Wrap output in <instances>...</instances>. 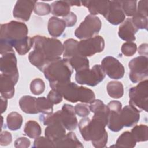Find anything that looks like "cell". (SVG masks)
I'll return each mask as SVG.
<instances>
[{
  "instance_id": "cell-1",
  "label": "cell",
  "mask_w": 148,
  "mask_h": 148,
  "mask_svg": "<svg viewBox=\"0 0 148 148\" xmlns=\"http://www.w3.org/2000/svg\"><path fill=\"white\" fill-rule=\"evenodd\" d=\"M90 111L94 113L90 120L88 128L90 140L96 148L105 147L108 142V132L105 127L108 124L109 109L100 99H95L89 106Z\"/></svg>"
},
{
  "instance_id": "cell-2",
  "label": "cell",
  "mask_w": 148,
  "mask_h": 148,
  "mask_svg": "<svg viewBox=\"0 0 148 148\" xmlns=\"http://www.w3.org/2000/svg\"><path fill=\"white\" fill-rule=\"evenodd\" d=\"M45 77L49 82L51 89L66 84L70 81L73 68L67 61L58 57L49 62L43 70Z\"/></svg>"
},
{
  "instance_id": "cell-3",
  "label": "cell",
  "mask_w": 148,
  "mask_h": 148,
  "mask_svg": "<svg viewBox=\"0 0 148 148\" xmlns=\"http://www.w3.org/2000/svg\"><path fill=\"white\" fill-rule=\"evenodd\" d=\"M54 90H57L65 100L72 103L79 101L91 103L95 98L92 90L85 87L79 86L76 83L71 82L60 86Z\"/></svg>"
},
{
  "instance_id": "cell-4",
  "label": "cell",
  "mask_w": 148,
  "mask_h": 148,
  "mask_svg": "<svg viewBox=\"0 0 148 148\" xmlns=\"http://www.w3.org/2000/svg\"><path fill=\"white\" fill-rule=\"evenodd\" d=\"M32 39L34 49L40 52L48 63L60 57L63 53V45L57 39L41 35H35L32 37Z\"/></svg>"
},
{
  "instance_id": "cell-5",
  "label": "cell",
  "mask_w": 148,
  "mask_h": 148,
  "mask_svg": "<svg viewBox=\"0 0 148 148\" xmlns=\"http://www.w3.org/2000/svg\"><path fill=\"white\" fill-rule=\"evenodd\" d=\"M28 29L22 22L11 21L1 24L0 28V41L8 43L13 47L17 42L27 36Z\"/></svg>"
},
{
  "instance_id": "cell-6",
  "label": "cell",
  "mask_w": 148,
  "mask_h": 148,
  "mask_svg": "<svg viewBox=\"0 0 148 148\" xmlns=\"http://www.w3.org/2000/svg\"><path fill=\"white\" fill-rule=\"evenodd\" d=\"M129 104L139 112L144 110L147 112L148 108V80L146 79L140 82L136 86L129 90Z\"/></svg>"
},
{
  "instance_id": "cell-7",
  "label": "cell",
  "mask_w": 148,
  "mask_h": 148,
  "mask_svg": "<svg viewBox=\"0 0 148 148\" xmlns=\"http://www.w3.org/2000/svg\"><path fill=\"white\" fill-rule=\"evenodd\" d=\"M106 73L100 65H95L91 69H86L76 72V82L80 84L95 86L105 77Z\"/></svg>"
},
{
  "instance_id": "cell-8",
  "label": "cell",
  "mask_w": 148,
  "mask_h": 148,
  "mask_svg": "<svg viewBox=\"0 0 148 148\" xmlns=\"http://www.w3.org/2000/svg\"><path fill=\"white\" fill-rule=\"evenodd\" d=\"M101 26V21L98 17L88 14L76 29L75 35L81 40L94 37L100 31Z\"/></svg>"
},
{
  "instance_id": "cell-9",
  "label": "cell",
  "mask_w": 148,
  "mask_h": 148,
  "mask_svg": "<svg viewBox=\"0 0 148 148\" xmlns=\"http://www.w3.org/2000/svg\"><path fill=\"white\" fill-rule=\"evenodd\" d=\"M130 72L129 77L134 83H139L148 76V58L147 56H140L132 59L128 63Z\"/></svg>"
},
{
  "instance_id": "cell-10",
  "label": "cell",
  "mask_w": 148,
  "mask_h": 148,
  "mask_svg": "<svg viewBox=\"0 0 148 148\" xmlns=\"http://www.w3.org/2000/svg\"><path fill=\"white\" fill-rule=\"evenodd\" d=\"M105 48L103 38L97 35L86 39L81 40L78 42L77 50L83 56L91 57L96 53L102 52Z\"/></svg>"
},
{
  "instance_id": "cell-11",
  "label": "cell",
  "mask_w": 148,
  "mask_h": 148,
  "mask_svg": "<svg viewBox=\"0 0 148 148\" xmlns=\"http://www.w3.org/2000/svg\"><path fill=\"white\" fill-rule=\"evenodd\" d=\"M107 106L109 109L108 118V127L113 132H119L124 127L120 120V113L122 104L118 101H111Z\"/></svg>"
},
{
  "instance_id": "cell-12",
  "label": "cell",
  "mask_w": 148,
  "mask_h": 148,
  "mask_svg": "<svg viewBox=\"0 0 148 148\" xmlns=\"http://www.w3.org/2000/svg\"><path fill=\"white\" fill-rule=\"evenodd\" d=\"M101 66L105 73L111 79L118 80L124 75L125 69L122 64L112 56H107L101 61Z\"/></svg>"
},
{
  "instance_id": "cell-13",
  "label": "cell",
  "mask_w": 148,
  "mask_h": 148,
  "mask_svg": "<svg viewBox=\"0 0 148 148\" xmlns=\"http://www.w3.org/2000/svg\"><path fill=\"white\" fill-rule=\"evenodd\" d=\"M36 2L33 0L17 1L13 10V17L23 21H28Z\"/></svg>"
},
{
  "instance_id": "cell-14",
  "label": "cell",
  "mask_w": 148,
  "mask_h": 148,
  "mask_svg": "<svg viewBox=\"0 0 148 148\" xmlns=\"http://www.w3.org/2000/svg\"><path fill=\"white\" fill-rule=\"evenodd\" d=\"M104 17L114 25L122 23L125 18V15L122 9L121 1H109L108 10Z\"/></svg>"
},
{
  "instance_id": "cell-15",
  "label": "cell",
  "mask_w": 148,
  "mask_h": 148,
  "mask_svg": "<svg viewBox=\"0 0 148 148\" xmlns=\"http://www.w3.org/2000/svg\"><path fill=\"white\" fill-rule=\"evenodd\" d=\"M14 51L3 54L0 58V71L2 73L19 77Z\"/></svg>"
},
{
  "instance_id": "cell-16",
  "label": "cell",
  "mask_w": 148,
  "mask_h": 148,
  "mask_svg": "<svg viewBox=\"0 0 148 148\" xmlns=\"http://www.w3.org/2000/svg\"><path fill=\"white\" fill-rule=\"evenodd\" d=\"M18 77L2 73L0 76V92L1 96L10 99L14 95V86L18 80Z\"/></svg>"
},
{
  "instance_id": "cell-17",
  "label": "cell",
  "mask_w": 148,
  "mask_h": 148,
  "mask_svg": "<svg viewBox=\"0 0 148 148\" xmlns=\"http://www.w3.org/2000/svg\"><path fill=\"white\" fill-rule=\"evenodd\" d=\"M74 107L69 104H64L61 110V119L65 128L68 131L75 130L77 125Z\"/></svg>"
},
{
  "instance_id": "cell-18",
  "label": "cell",
  "mask_w": 148,
  "mask_h": 148,
  "mask_svg": "<svg viewBox=\"0 0 148 148\" xmlns=\"http://www.w3.org/2000/svg\"><path fill=\"white\" fill-rule=\"evenodd\" d=\"M139 112L130 105L125 106L120 113V120L123 127H131L136 125L140 119Z\"/></svg>"
},
{
  "instance_id": "cell-19",
  "label": "cell",
  "mask_w": 148,
  "mask_h": 148,
  "mask_svg": "<svg viewBox=\"0 0 148 148\" xmlns=\"http://www.w3.org/2000/svg\"><path fill=\"white\" fill-rule=\"evenodd\" d=\"M138 29L134 25L132 19L127 18L124 20L119 28L118 35L120 38L127 42H134L135 40V34Z\"/></svg>"
},
{
  "instance_id": "cell-20",
  "label": "cell",
  "mask_w": 148,
  "mask_h": 148,
  "mask_svg": "<svg viewBox=\"0 0 148 148\" xmlns=\"http://www.w3.org/2000/svg\"><path fill=\"white\" fill-rule=\"evenodd\" d=\"M81 3L82 6L88 8L91 15L100 14L103 17L106 13L109 5V1H81Z\"/></svg>"
},
{
  "instance_id": "cell-21",
  "label": "cell",
  "mask_w": 148,
  "mask_h": 148,
  "mask_svg": "<svg viewBox=\"0 0 148 148\" xmlns=\"http://www.w3.org/2000/svg\"><path fill=\"white\" fill-rule=\"evenodd\" d=\"M66 27V24L63 19L53 16L49 20L48 32L49 35L53 37L60 36L64 32Z\"/></svg>"
},
{
  "instance_id": "cell-22",
  "label": "cell",
  "mask_w": 148,
  "mask_h": 148,
  "mask_svg": "<svg viewBox=\"0 0 148 148\" xmlns=\"http://www.w3.org/2000/svg\"><path fill=\"white\" fill-rule=\"evenodd\" d=\"M54 145L56 147L83 148L84 147L73 132H69L65 134L62 138L54 143Z\"/></svg>"
},
{
  "instance_id": "cell-23",
  "label": "cell",
  "mask_w": 148,
  "mask_h": 148,
  "mask_svg": "<svg viewBox=\"0 0 148 148\" xmlns=\"http://www.w3.org/2000/svg\"><path fill=\"white\" fill-rule=\"evenodd\" d=\"M36 98L30 96H23L19 100L20 109L24 113L27 114H37L38 111L36 106Z\"/></svg>"
},
{
  "instance_id": "cell-24",
  "label": "cell",
  "mask_w": 148,
  "mask_h": 148,
  "mask_svg": "<svg viewBox=\"0 0 148 148\" xmlns=\"http://www.w3.org/2000/svg\"><path fill=\"white\" fill-rule=\"evenodd\" d=\"M78 41L74 39H68L63 43V58L68 60L73 56L80 54L77 50Z\"/></svg>"
},
{
  "instance_id": "cell-25",
  "label": "cell",
  "mask_w": 148,
  "mask_h": 148,
  "mask_svg": "<svg viewBox=\"0 0 148 148\" xmlns=\"http://www.w3.org/2000/svg\"><path fill=\"white\" fill-rule=\"evenodd\" d=\"M50 7L52 14L56 16L65 17L70 13V5L66 1H56Z\"/></svg>"
},
{
  "instance_id": "cell-26",
  "label": "cell",
  "mask_w": 148,
  "mask_h": 148,
  "mask_svg": "<svg viewBox=\"0 0 148 148\" xmlns=\"http://www.w3.org/2000/svg\"><path fill=\"white\" fill-rule=\"evenodd\" d=\"M68 62L76 72L89 68V61L86 57L78 54L67 60Z\"/></svg>"
},
{
  "instance_id": "cell-27",
  "label": "cell",
  "mask_w": 148,
  "mask_h": 148,
  "mask_svg": "<svg viewBox=\"0 0 148 148\" xmlns=\"http://www.w3.org/2000/svg\"><path fill=\"white\" fill-rule=\"evenodd\" d=\"M108 95L115 99L120 98L124 94V87L123 84L118 81H110L106 86Z\"/></svg>"
},
{
  "instance_id": "cell-28",
  "label": "cell",
  "mask_w": 148,
  "mask_h": 148,
  "mask_svg": "<svg viewBox=\"0 0 148 148\" xmlns=\"http://www.w3.org/2000/svg\"><path fill=\"white\" fill-rule=\"evenodd\" d=\"M23 119L22 116L16 112H12L8 114L6 117V124L8 128L12 131L19 130L23 124Z\"/></svg>"
},
{
  "instance_id": "cell-29",
  "label": "cell",
  "mask_w": 148,
  "mask_h": 148,
  "mask_svg": "<svg viewBox=\"0 0 148 148\" xmlns=\"http://www.w3.org/2000/svg\"><path fill=\"white\" fill-rule=\"evenodd\" d=\"M28 60L33 65L36 66L42 72H43L44 68L48 64V62L42 54L34 49L29 53Z\"/></svg>"
},
{
  "instance_id": "cell-30",
  "label": "cell",
  "mask_w": 148,
  "mask_h": 148,
  "mask_svg": "<svg viewBox=\"0 0 148 148\" xmlns=\"http://www.w3.org/2000/svg\"><path fill=\"white\" fill-rule=\"evenodd\" d=\"M136 142L129 131L122 133L118 138L115 146L116 147H134Z\"/></svg>"
},
{
  "instance_id": "cell-31",
  "label": "cell",
  "mask_w": 148,
  "mask_h": 148,
  "mask_svg": "<svg viewBox=\"0 0 148 148\" xmlns=\"http://www.w3.org/2000/svg\"><path fill=\"white\" fill-rule=\"evenodd\" d=\"M24 132L29 138L35 139L40 135L42 130L40 125L36 121L29 120L25 124Z\"/></svg>"
},
{
  "instance_id": "cell-32",
  "label": "cell",
  "mask_w": 148,
  "mask_h": 148,
  "mask_svg": "<svg viewBox=\"0 0 148 148\" xmlns=\"http://www.w3.org/2000/svg\"><path fill=\"white\" fill-rule=\"evenodd\" d=\"M136 142H146L148 140V127L146 125H135L131 131Z\"/></svg>"
},
{
  "instance_id": "cell-33",
  "label": "cell",
  "mask_w": 148,
  "mask_h": 148,
  "mask_svg": "<svg viewBox=\"0 0 148 148\" xmlns=\"http://www.w3.org/2000/svg\"><path fill=\"white\" fill-rule=\"evenodd\" d=\"M34 41L31 37L27 36L25 38L16 43L13 47L20 55H25L33 47Z\"/></svg>"
},
{
  "instance_id": "cell-34",
  "label": "cell",
  "mask_w": 148,
  "mask_h": 148,
  "mask_svg": "<svg viewBox=\"0 0 148 148\" xmlns=\"http://www.w3.org/2000/svg\"><path fill=\"white\" fill-rule=\"evenodd\" d=\"M53 103L45 97H38L36 99V106L39 113L47 114L53 113Z\"/></svg>"
},
{
  "instance_id": "cell-35",
  "label": "cell",
  "mask_w": 148,
  "mask_h": 148,
  "mask_svg": "<svg viewBox=\"0 0 148 148\" xmlns=\"http://www.w3.org/2000/svg\"><path fill=\"white\" fill-rule=\"evenodd\" d=\"M122 9L127 16H133L136 12L137 2L136 1H121Z\"/></svg>"
},
{
  "instance_id": "cell-36",
  "label": "cell",
  "mask_w": 148,
  "mask_h": 148,
  "mask_svg": "<svg viewBox=\"0 0 148 148\" xmlns=\"http://www.w3.org/2000/svg\"><path fill=\"white\" fill-rule=\"evenodd\" d=\"M132 21L134 25L139 29H145L146 30L147 29L148 27V20L147 16H146L143 14H139L136 13L134 16H132Z\"/></svg>"
},
{
  "instance_id": "cell-37",
  "label": "cell",
  "mask_w": 148,
  "mask_h": 148,
  "mask_svg": "<svg viewBox=\"0 0 148 148\" xmlns=\"http://www.w3.org/2000/svg\"><path fill=\"white\" fill-rule=\"evenodd\" d=\"M45 90V84L43 80L40 78L34 79L30 84V90L31 92L35 95H39L42 94Z\"/></svg>"
},
{
  "instance_id": "cell-38",
  "label": "cell",
  "mask_w": 148,
  "mask_h": 148,
  "mask_svg": "<svg viewBox=\"0 0 148 148\" xmlns=\"http://www.w3.org/2000/svg\"><path fill=\"white\" fill-rule=\"evenodd\" d=\"M90 119L88 117H84L82 119L78 124L79 131L81 134L82 136L86 141H89V135H88V128L89 124L90 122Z\"/></svg>"
},
{
  "instance_id": "cell-39",
  "label": "cell",
  "mask_w": 148,
  "mask_h": 148,
  "mask_svg": "<svg viewBox=\"0 0 148 148\" xmlns=\"http://www.w3.org/2000/svg\"><path fill=\"white\" fill-rule=\"evenodd\" d=\"M34 10L35 13L38 16H45L51 12V7L49 3L43 2H36Z\"/></svg>"
},
{
  "instance_id": "cell-40",
  "label": "cell",
  "mask_w": 148,
  "mask_h": 148,
  "mask_svg": "<svg viewBox=\"0 0 148 148\" xmlns=\"http://www.w3.org/2000/svg\"><path fill=\"white\" fill-rule=\"evenodd\" d=\"M137 50V46L135 43L132 42H127L123 44L121 51V53L127 57L132 56L135 54Z\"/></svg>"
},
{
  "instance_id": "cell-41",
  "label": "cell",
  "mask_w": 148,
  "mask_h": 148,
  "mask_svg": "<svg viewBox=\"0 0 148 148\" xmlns=\"http://www.w3.org/2000/svg\"><path fill=\"white\" fill-rule=\"evenodd\" d=\"M55 147L54 143L48 139L47 137L40 136L35 138L34 142L32 147Z\"/></svg>"
},
{
  "instance_id": "cell-42",
  "label": "cell",
  "mask_w": 148,
  "mask_h": 148,
  "mask_svg": "<svg viewBox=\"0 0 148 148\" xmlns=\"http://www.w3.org/2000/svg\"><path fill=\"white\" fill-rule=\"evenodd\" d=\"M75 113L80 117H85L90 114V109L89 106L84 103H77L74 107Z\"/></svg>"
},
{
  "instance_id": "cell-43",
  "label": "cell",
  "mask_w": 148,
  "mask_h": 148,
  "mask_svg": "<svg viewBox=\"0 0 148 148\" xmlns=\"http://www.w3.org/2000/svg\"><path fill=\"white\" fill-rule=\"evenodd\" d=\"M62 98V95L57 90L54 89H51V90L49 91L47 97V98L54 105H57L61 102Z\"/></svg>"
},
{
  "instance_id": "cell-44",
  "label": "cell",
  "mask_w": 148,
  "mask_h": 148,
  "mask_svg": "<svg viewBox=\"0 0 148 148\" xmlns=\"http://www.w3.org/2000/svg\"><path fill=\"white\" fill-rule=\"evenodd\" d=\"M12 136L11 134L6 131H3L0 135V145L1 146H8L11 143Z\"/></svg>"
},
{
  "instance_id": "cell-45",
  "label": "cell",
  "mask_w": 148,
  "mask_h": 148,
  "mask_svg": "<svg viewBox=\"0 0 148 148\" xmlns=\"http://www.w3.org/2000/svg\"><path fill=\"white\" fill-rule=\"evenodd\" d=\"M148 1H139L138 2V5L137 6L136 12L139 14L145 15L146 16H148Z\"/></svg>"
},
{
  "instance_id": "cell-46",
  "label": "cell",
  "mask_w": 148,
  "mask_h": 148,
  "mask_svg": "<svg viewBox=\"0 0 148 148\" xmlns=\"http://www.w3.org/2000/svg\"><path fill=\"white\" fill-rule=\"evenodd\" d=\"M63 20L66 24V26L68 27H71L75 25L77 21V16L76 15L72 12L66 15L65 17H63Z\"/></svg>"
},
{
  "instance_id": "cell-47",
  "label": "cell",
  "mask_w": 148,
  "mask_h": 148,
  "mask_svg": "<svg viewBox=\"0 0 148 148\" xmlns=\"http://www.w3.org/2000/svg\"><path fill=\"white\" fill-rule=\"evenodd\" d=\"M30 144V140L25 137L18 138L14 141V147L16 148H27Z\"/></svg>"
},
{
  "instance_id": "cell-48",
  "label": "cell",
  "mask_w": 148,
  "mask_h": 148,
  "mask_svg": "<svg viewBox=\"0 0 148 148\" xmlns=\"http://www.w3.org/2000/svg\"><path fill=\"white\" fill-rule=\"evenodd\" d=\"M147 46H148V45L147 43H143V44L140 45L138 48L139 54H140V56H147V51H148Z\"/></svg>"
},
{
  "instance_id": "cell-49",
  "label": "cell",
  "mask_w": 148,
  "mask_h": 148,
  "mask_svg": "<svg viewBox=\"0 0 148 148\" xmlns=\"http://www.w3.org/2000/svg\"><path fill=\"white\" fill-rule=\"evenodd\" d=\"M8 106V101L7 98H4L2 96H1V113H4L7 108Z\"/></svg>"
},
{
  "instance_id": "cell-50",
  "label": "cell",
  "mask_w": 148,
  "mask_h": 148,
  "mask_svg": "<svg viewBox=\"0 0 148 148\" xmlns=\"http://www.w3.org/2000/svg\"><path fill=\"white\" fill-rule=\"evenodd\" d=\"M68 4L71 6H82L81 1H66Z\"/></svg>"
}]
</instances>
